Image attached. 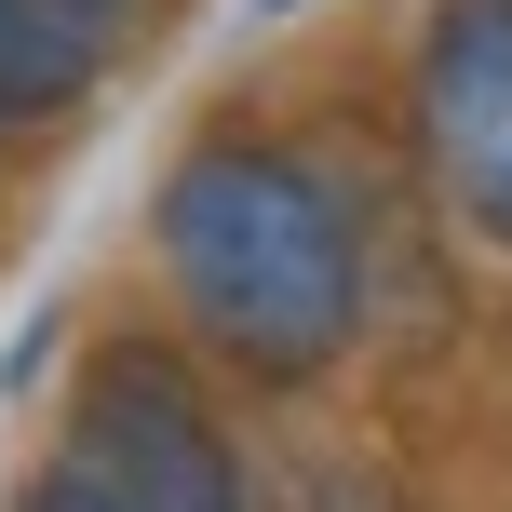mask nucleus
I'll return each instance as SVG.
<instances>
[{
  "instance_id": "obj_1",
  "label": "nucleus",
  "mask_w": 512,
  "mask_h": 512,
  "mask_svg": "<svg viewBox=\"0 0 512 512\" xmlns=\"http://www.w3.org/2000/svg\"><path fill=\"white\" fill-rule=\"evenodd\" d=\"M149 243L176 270L189 324L216 337L256 378H324L364 324V243H351V203L310 176L297 149H256V135H216L162 176L149 203Z\"/></svg>"
},
{
  "instance_id": "obj_2",
  "label": "nucleus",
  "mask_w": 512,
  "mask_h": 512,
  "mask_svg": "<svg viewBox=\"0 0 512 512\" xmlns=\"http://www.w3.org/2000/svg\"><path fill=\"white\" fill-rule=\"evenodd\" d=\"M68 472H81L108 512H256V499H243L230 432H216V405L189 391V364H176V351H149V337H122V351L81 364Z\"/></svg>"
},
{
  "instance_id": "obj_3",
  "label": "nucleus",
  "mask_w": 512,
  "mask_h": 512,
  "mask_svg": "<svg viewBox=\"0 0 512 512\" xmlns=\"http://www.w3.org/2000/svg\"><path fill=\"white\" fill-rule=\"evenodd\" d=\"M418 135L459 216L512 243V0H445L418 41Z\"/></svg>"
},
{
  "instance_id": "obj_4",
  "label": "nucleus",
  "mask_w": 512,
  "mask_h": 512,
  "mask_svg": "<svg viewBox=\"0 0 512 512\" xmlns=\"http://www.w3.org/2000/svg\"><path fill=\"white\" fill-rule=\"evenodd\" d=\"M108 54H122V0H0V135L54 122Z\"/></svg>"
},
{
  "instance_id": "obj_5",
  "label": "nucleus",
  "mask_w": 512,
  "mask_h": 512,
  "mask_svg": "<svg viewBox=\"0 0 512 512\" xmlns=\"http://www.w3.org/2000/svg\"><path fill=\"white\" fill-rule=\"evenodd\" d=\"M283 512H405V486L378 459H297L283 472Z\"/></svg>"
},
{
  "instance_id": "obj_6",
  "label": "nucleus",
  "mask_w": 512,
  "mask_h": 512,
  "mask_svg": "<svg viewBox=\"0 0 512 512\" xmlns=\"http://www.w3.org/2000/svg\"><path fill=\"white\" fill-rule=\"evenodd\" d=\"M14 512H108V499H95V486H81V472H68V459H54V472H41V486H27Z\"/></svg>"
},
{
  "instance_id": "obj_7",
  "label": "nucleus",
  "mask_w": 512,
  "mask_h": 512,
  "mask_svg": "<svg viewBox=\"0 0 512 512\" xmlns=\"http://www.w3.org/2000/svg\"><path fill=\"white\" fill-rule=\"evenodd\" d=\"M256 14H297V0H256Z\"/></svg>"
}]
</instances>
